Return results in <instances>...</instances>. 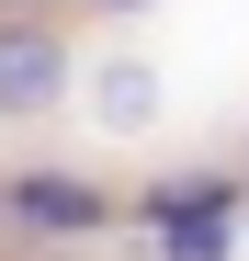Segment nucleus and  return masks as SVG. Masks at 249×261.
Returning a JSON list of instances; mask_svg holds the SVG:
<instances>
[{"mask_svg":"<svg viewBox=\"0 0 249 261\" xmlns=\"http://www.w3.org/2000/svg\"><path fill=\"white\" fill-rule=\"evenodd\" d=\"M12 216L46 227V239H68V227H102V193L68 182V170H34V182H12Z\"/></svg>","mask_w":249,"mask_h":261,"instance_id":"f257e3e1","label":"nucleus"},{"mask_svg":"<svg viewBox=\"0 0 249 261\" xmlns=\"http://www.w3.org/2000/svg\"><path fill=\"white\" fill-rule=\"evenodd\" d=\"M46 91H57V46H46V34H0V102L34 114Z\"/></svg>","mask_w":249,"mask_h":261,"instance_id":"f03ea898","label":"nucleus"},{"mask_svg":"<svg viewBox=\"0 0 249 261\" xmlns=\"http://www.w3.org/2000/svg\"><path fill=\"white\" fill-rule=\"evenodd\" d=\"M102 12H136V0H102Z\"/></svg>","mask_w":249,"mask_h":261,"instance_id":"7ed1b4c3","label":"nucleus"}]
</instances>
